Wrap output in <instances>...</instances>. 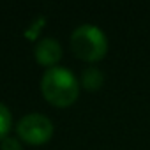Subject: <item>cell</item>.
<instances>
[{"instance_id": "1", "label": "cell", "mask_w": 150, "mask_h": 150, "mask_svg": "<svg viewBox=\"0 0 150 150\" xmlns=\"http://www.w3.org/2000/svg\"><path fill=\"white\" fill-rule=\"evenodd\" d=\"M41 92L50 104L57 108H67L76 103L80 96V85L69 69L53 67L44 72L41 80Z\"/></svg>"}, {"instance_id": "2", "label": "cell", "mask_w": 150, "mask_h": 150, "mask_svg": "<svg viewBox=\"0 0 150 150\" xmlns=\"http://www.w3.org/2000/svg\"><path fill=\"white\" fill-rule=\"evenodd\" d=\"M71 48L81 60L99 62L108 51V39L99 27L81 25L71 35Z\"/></svg>"}, {"instance_id": "3", "label": "cell", "mask_w": 150, "mask_h": 150, "mask_svg": "<svg viewBox=\"0 0 150 150\" xmlns=\"http://www.w3.org/2000/svg\"><path fill=\"white\" fill-rule=\"evenodd\" d=\"M16 132L28 145H44L53 136V122L41 113H28L16 124Z\"/></svg>"}, {"instance_id": "4", "label": "cell", "mask_w": 150, "mask_h": 150, "mask_svg": "<svg viewBox=\"0 0 150 150\" xmlns=\"http://www.w3.org/2000/svg\"><path fill=\"white\" fill-rule=\"evenodd\" d=\"M34 57L37 60L39 65H44L48 69H53L55 64L60 62L62 58V46L57 39L53 37H44L35 44L34 50Z\"/></svg>"}, {"instance_id": "5", "label": "cell", "mask_w": 150, "mask_h": 150, "mask_svg": "<svg viewBox=\"0 0 150 150\" xmlns=\"http://www.w3.org/2000/svg\"><path fill=\"white\" fill-rule=\"evenodd\" d=\"M103 72L96 67H90V69H85L83 76H81V85L87 88V90H97L101 85H103Z\"/></svg>"}, {"instance_id": "6", "label": "cell", "mask_w": 150, "mask_h": 150, "mask_svg": "<svg viewBox=\"0 0 150 150\" xmlns=\"http://www.w3.org/2000/svg\"><path fill=\"white\" fill-rule=\"evenodd\" d=\"M11 125H13V118H11V111L6 104L0 103V141L6 139L9 131H11Z\"/></svg>"}, {"instance_id": "7", "label": "cell", "mask_w": 150, "mask_h": 150, "mask_svg": "<svg viewBox=\"0 0 150 150\" xmlns=\"http://www.w3.org/2000/svg\"><path fill=\"white\" fill-rule=\"evenodd\" d=\"M0 150H23V146H21V143L16 138L7 136L6 139L0 141Z\"/></svg>"}]
</instances>
